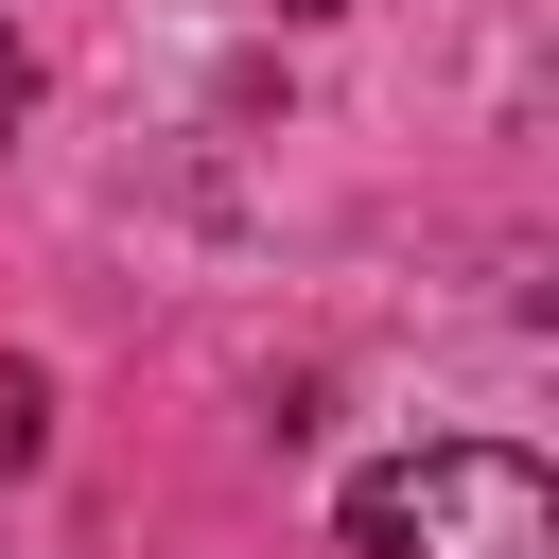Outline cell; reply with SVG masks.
<instances>
[{
    "label": "cell",
    "mask_w": 559,
    "mask_h": 559,
    "mask_svg": "<svg viewBox=\"0 0 559 559\" xmlns=\"http://www.w3.org/2000/svg\"><path fill=\"white\" fill-rule=\"evenodd\" d=\"M17 105H35V52H17V17H0V122H17Z\"/></svg>",
    "instance_id": "cell-2"
},
{
    "label": "cell",
    "mask_w": 559,
    "mask_h": 559,
    "mask_svg": "<svg viewBox=\"0 0 559 559\" xmlns=\"http://www.w3.org/2000/svg\"><path fill=\"white\" fill-rule=\"evenodd\" d=\"M280 17H349V0H280Z\"/></svg>",
    "instance_id": "cell-3"
},
{
    "label": "cell",
    "mask_w": 559,
    "mask_h": 559,
    "mask_svg": "<svg viewBox=\"0 0 559 559\" xmlns=\"http://www.w3.org/2000/svg\"><path fill=\"white\" fill-rule=\"evenodd\" d=\"M349 559H559V489L507 437H419L349 472Z\"/></svg>",
    "instance_id": "cell-1"
}]
</instances>
